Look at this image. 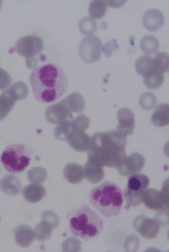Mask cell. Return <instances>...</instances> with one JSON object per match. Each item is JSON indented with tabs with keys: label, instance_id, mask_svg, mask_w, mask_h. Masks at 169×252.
Here are the masks:
<instances>
[{
	"label": "cell",
	"instance_id": "cell-41",
	"mask_svg": "<svg viewBox=\"0 0 169 252\" xmlns=\"http://www.w3.org/2000/svg\"><path fill=\"white\" fill-rule=\"evenodd\" d=\"M37 64H38V59L36 57L26 58V65H27L28 68L33 69L37 66Z\"/></svg>",
	"mask_w": 169,
	"mask_h": 252
},
{
	"label": "cell",
	"instance_id": "cell-30",
	"mask_svg": "<svg viewBox=\"0 0 169 252\" xmlns=\"http://www.w3.org/2000/svg\"><path fill=\"white\" fill-rule=\"evenodd\" d=\"M169 54L161 52L156 54L153 59V68L158 72L164 73L169 72Z\"/></svg>",
	"mask_w": 169,
	"mask_h": 252
},
{
	"label": "cell",
	"instance_id": "cell-5",
	"mask_svg": "<svg viewBox=\"0 0 169 252\" xmlns=\"http://www.w3.org/2000/svg\"><path fill=\"white\" fill-rule=\"evenodd\" d=\"M31 153V149L28 146L14 144L3 151L0 161L8 172L21 173L30 165Z\"/></svg>",
	"mask_w": 169,
	"mask_h": 252
},
{
	"label": "cell",
	"instance_id": "cell-4",
	"mask_svg": "<svg viewBox=\"0 0 169 252\" xmlns=\"http://www.w3.org/2000/svg\"><path fill=\"white\" fill-rule=\"evenodd\" d=\"M69 228L73 236L88 241L100 236L104 229V221L90 207L83 206L72 211Z\"/></svg>",
	"mask_w": 169,
	"mask_h": 252
},
{
	"label": "cell",
	"instance_id": "cell-31",
	"mask_svg": "<svg viewBox=\"0 0 169 252\" xmlns=\"http://www.w3.org/2000/svg\"><path fill=\"white\" fill-rule=\"evenodd\" d=\"M135 69L139 75L144 77L153 69V58L148 55L140 57L135 63Z\"/></svg>",
	"mask_w": 169,
	"mask_h": 252
},
{
	"label": "cell",
	"instance_id": "cell-24",
	"mask_svg": "<svg viewBox=\"0 0 169 252\" xmlns=\"http://www.w3.org/2000/svg\"><path fill=\"white\" fill-rule=\"evenodd\" d=\"M68 107L72 113H83L85 108V100L78 92H74L65 97Z\"/></svg>",
	"mask_w": 169,
	"mask_h": 252
},
{
	"label": "cell",
	"instance_id": "cell-36",
	"mask_svg": "<svg viewBox=\"0 0 169 252\" xmlns=\"http://www.w3.org/2000/svg\"><path fill=\"white\" fill-rule=\"evenodd\" d=\"M140 241L138 237L134 235L128 236L124 242V250L126 252H137L139 248Z\"/></svg>",
	"mask_w": 169,
	"mask_h": 252
},
{
	"label": "cell",
	"instance_id": "cell-23",
	"mask_svg": "<svg viewBox=\"0 0 169 252\" xmlns=\"http://www.w3.org/2000/svg\"><path fill=\"white\" fill-rule=\"evenodd\" d=\"M15 103L16 101L6 90L0 95V122L3 121L13 110Z\"/></svg>",
	"mask_w": 169,
	"mask_h": 252
},
{
	"label": "cell",
	"instance_id": "cell-25",
	"mask_svg": "<svg viewBox=\"0 0 169 252\" xmlns=\"http://www.w3.org/2000/svg\"><path fill=\"white\" fill-rule=\"evenodd\" d=\"M53 230H54V227L49 223L43 220L41 223L37 225V226L34 228V230H33V231H34V238L37 241L45 242L51 237Z\"/></svg>",
	"mask_w": 169,
	"mask_h": 252
},
{
	"label": "cell",
	"instance_id": "cell-2",
	"mask_svg": "<svg viewBox=\"0 0 169 252\" xmlns=\"http://www.w3.org/2000/svg\"><path fill=\"white\" fill-rule=\"evenodd\" d=\"M126 137L118 131L96 132L90 137L88 160L98 165L116 168L126 157Z\"/></svg>",
	"mask_w": 169,
	"mask_h": 252
},
{
	"label": "cell",
	"instance_id": "cell-22",
	"mask_svg": "<svg viewBox=\"0 0 169 252\" xmlns=\"http://www.w3.org/2000/svg\"><path fill=\"white\" fill-rule=\"evenodd\" d=\"M64 177L72 184H78L83 180V168L77 163H68L64 169Z\"/></svg>",
	"mask_w": 169,
	"mask_h": 252
},
{
	"label": "cell",
	"instance_id": "cell-42",
	"mask_svg": "<svg viewBox=\"0 0 169 252\" xmlns=\"http://www.w3.org/2000/svg\"><path fill=\"white\" fill-rule=\"evenodd\" d=\"M107 4L112 7V8H119L122 5H124V3H126L125 1L124 2H120V1H107Z\"/></svg>",
	"mask_w": 169,
	"mask_h": 252
},
{
	"label": "cell",
	"instance_id": "cell-17",
	"mask_svg": "<svg viewBox=\"0 0 169 252\" xmlns=\"http://www.w3.org/2000/svg\"><path fill=\"white\" fill-rule=\"evenodd\" d=\"M76 130L77 127L72 119H68L58 124L56 128L54 130V136L57 140L68 142Z\"/></svg>",
	"mask_w": 169,
	"mask_h": 252
},
{
	"label": "cell",
	"instance_id": "cell-6",
	"mask_svg": "<svg viewBox=\"0 0 169 252\" xmlns=\"http://www.w3.org/2000/svg\"><path fill=\"white\" fill-rule=\"evenodd\" d=\"M150 183L148 176L142 173L129 176L123 196L130 207H137L142 202V194Z\"/></svg>",
	"mask_w": 169,
	"mask_h": 252
},
{
	"label": "cell",
	"instance_id": "cell-8",
	"mask_svg": "<svg viewBox=\"0 0 169 252\" xmlns=\"http://www.w3.org/2000/svg\"><path fill=\"white\" fill-rule=\"evenodd\" d=\"M142 202L149 209L155 211L169 207V178L164 182L161 191L153 188L145 190L142 194Z\"/></svg>",
	"mask_w": 169,
	"mask_h": 252
},
{
	"label": "cell",
	"instance_id": "cell-27",
	"mask_svg": "<svg viewBox=\"0 0 169 252\" xmlns=\"http://www.w3.org/2000/svg\"><path fill=\"white\" fill-rule=\"evenodd\" d=\"M143 78H144L143 82H144L145 85L148 89H159V87H161L164 81V73L158 72L153 68Z\"/></svg>",
	"mask_w": 169,
	"mask_h": 252
},
{
	"label": "cell",
	"instance_id": "cell-37",
	"mask_svg": "<svg viewBox=\"0 0 169 252\" xmlns=\"http://www.w3.org/2000/svg\"><path fill=\"white\" fill-rule=\"evenodd\" d=\"M72 121L75 124L76 127L78 130L85 131L89 127L90 119L84 114H79L77 118L72 119Z\"/></svg>",
	"mask_w": 169,
	"mask_h": 252
},
{
	"label": "cell",
	"instance_id": "cell-10",
	"mask_svg": "<svg viewBox=\"0 0 169 252\" xmlns=\"http://www.w3.org/2000/svg\"><path fill=\"white\" fill-rule=\"evenodd\" d=\"M144 166V157L141 153H132L131 155L125 157L117 165L116 168L121 176L129 177L131 175L141 172V170H142Z\"/></svg>",
	"mask_w": 169,
	"mask_h": 252
},
{
	"label": "cell",
	"instance_id": "cell-18",
	"mask_svg": "<svg viewBox=\"0 0 169 252\" xmlns=\"http://www.w3.org/2000/svg\"><path fill=\"white\" fill-rule=\"evenodd\" d=\"M83 174L87 180L92 184L100 183L104 178V170L103 166L98 165L94 161L88 160L83 167Z\"/></svg>",
	"mask_w": 169,
	"mask_h": 252
},
{
	"label": "cell",
	"instance_id": "cell-7",
	"mask_svg": "<svg viewBox=\"0 0 169 252\" xmlns=\"http://www.w3.org/2000/svg\"><path fill=\"white\" fill-rule=\"evenodd\" d=\"M102 43L100 38L95 36H88L81 41L78 54L83 62L94 63L102 56Z\"/></svg>",
	"mask_w": 169,
	"mask_h": 252
},
{
	"label": "cell",
	"instance_id": "cell-38",
	"mask_svg": "<svg viewBox=\"0 0 169 252\" xmlns=\"http://www.w3.org/2000/svg\"><path fill=\"white\" fill-rule=\"evenodd\" d=\"M169 207H164L163 209L159 210V212L156 215V221L159 223L160 226H167L169 225Z\"/></svg>",
	"mask_w": 169,
	"mask_h": 252
},
{
	"label": "cell",
	"instance_id": "cell-32",
	"mask_svg": "<svg viewBox=\"0 0 169 252\" xmlns=\"http://www.w3.org/2000/svg\"><path fill=\"white\" fill-rule=\"evenodd\" d=\"M97 23L94 19H92L90 17H84L81 19L78 24V30L80 31L81 33L85 36H91L96 32Z\"/></svg>",
	"mask_w": 169,
	"mask_h": 252
},
{
	"label": "cell",
	"instance_id": "cell-33",
	"mask_svg": "<svg viewBox=\"0 0 169 252\" xmlns=\"http://www.w3.org/2000/svg\"><path fill=\"white\" fill-rule=\"evenodd\" d=\"M48 177L47 171L41 166H36L29 170L27 172L28 181L32 183H42Z\"/></svg>",
	"mask_w": 169,
	"mask_h": 252
},
{
	"label": "cell",
	"instance_id": "cell-35",
	"mask_svg": "<svg viewBox=\"0 0 169 252\" xmlns=\"http://www.w3.org/2000/svg\"><path fill=\"white\" fill-rule=\"evenodd\" d=\"M81 242L79 240L74 237L67 238L62 243L63 252H79L81 250Z\"/></svg>",
	"mask_w": 169,
	"mask_h": 252
},
{
	"label": "cell",
	"instance_id": "cell-28",
	"mask_svg": "<svg viewBox=\"0 0 169 252\" xmlns=\"http://www.w3.org/2000/svg\"><path fill=\"white\" fill-rule=\"evenodd\" d=\"M6 91L14 97L16 102L25 99L29 94L27 85L24 82H17L8 89H6Z\"/></svg>",
	"mask_w": 169,
	"mask_h": 252
},
{
	"label": "cell",
	"instance_id": "cell-43",
	"mask_svg": "<svg viewBox=\"0 0 169 252\" xmlns=\"http://www.w3.org/2000/svg\"><path fill=\"white\" fill-rule=\"evenodd\" d=\"M2 4H3L2 1H0V9H1V8H2Z\"/></svg>",
	"mask_w": 169,
	"mask_h": 252
},
{
	"label": "cell",
	"instance_id": "cell-19",
	"mask_svg": "<svg viewBox=\"0 0 169 252\" xmlns=\"http://www.w3.org/2000/svg\"><path fill=\"white\" fill-rule=\"evenodd\" d=\"M14 238L19 247H27L32 244L34 239V231L29 225H20L14 230Z\"/></svg>",
	"mask_w": 169,
	"mask_h": 252
},
{
	"label": "cell",
	"instance_id": "cell-20",
	"mask_svg": "<svg viewBox=\"0 0 169 252\" xmlns=\"http://www.w3.org/2000/svg\"><path fill=\"white\" fill-rule=\"evenodd\" d=\"M151 122L157 127H164L169 125V106L166 103L156 106L154 112L151 116Z\"/></svg>",
	"mask_w": 169,
	"mask_h": 252
},
{
	"label": "cell",
	"instance_id": "cell-14",
	"mask_svg": "<svg viewBox=\"0 0 169 252\" xmlns=\"http://www.w3.org/2000/svg\"><path fill=\"white\" fill-rule=\"evenodd\" d=\"M47 191L41 183H32L23 189L24 199L30 203H37L46 196Z\"/></svg>",
	"mask_w": 169,
	"mask_h": 252
},
{
	"label": "cell",
	"instance_id": "cell-26",
	"mask_svg": "<svg viewBox=\"0 0 169 252\" xmlns=\"http://www.w3.org/2000/svg\"><path fill=\"white\" fill-rule=\"evenodd\" d=\"M107 1H101V0H94L92 1L89 7V14L90 18L94 19H102L104 17L107 10Z\"/></svg>",
	"mask_w": 169,
	"mask_h": 252
},
{
	"label": "cell",
	"instance_id": "cell-29",
	"mask_svg": "<svg viewBox=\"0 0 169 252\" xmlns=\"http://www.w3.org/2000/svg\"><path fill=\"white\" fill-rule=\"evenodd\" d=\"M140 47L144 54L150 55L157 53L159 48V42L155 37L148 35L142 38L140 43Z\"/></svg>",
	"mask_w": 169,
	"mask_h": 252
},
{
	"label": "cell",
	"instance_id": "cell-16",
	"mask_svg": "<svg viewBox=\"0 0 169 252\" xmlns=\"http://www.w3.org/2000/svg\"><path fill=\"white\" fill-rule=\"evenodd\" d=\"M0 190L9 196H17L21 192V183L15 175H6L0 180Z\"/></svg>",
	"mask_w": 169,
	"mask_h": 252
},
{
	"label": "cell",
	"instance_id": "cell-1",
	"mask_svg": "<svg viewBox=\"0 0 169 252\" xmlns=\"http://www.w3.org/2000/svg\"><path fill=\"white\" fill-rule=\"evenodd\" d=\"M33 94L41 103H49L59 99L68 89L65 71L54 63L35 68L30 75Z\"/></svg>",
	"mask_w": 169,
	"mask_h": 252
},
{
	"label": "cell",
	"instance_id": "cell-39",
	"mask_svg": "<svg viewBox=\"0 0 169 252\" xmlns=\"http://www.w3.org/2000/svg\"><path fill=\"white\" fill-rule=\"evenodd\" d=\"M42 220L49 223L54 228L58 227L59 224V218L53 211H45L42 214Z\"/></svg>",
	"mask_w": 169,
	"mask_h": 252
},
{
	"label": "cell",
	"instance_id": "cell-3",
	"mask_svg": "<svg viewBox=\"0 0 169 252\" xmlns=\"http://www.w3.org/2000/svg\"><path fill=\"white\" fill-rule=\"evenodd\" d=\"M92 206L106 218H113L120 213L123 207V191L116 183L105 182L92 189L89 196Z\"/></svg>",
	"mask_w": 169,
	"mask_h": 252
},
{
	"label": "cell",
	"instance_id": "cell-11",
	"mask_svg": "<svg viewBox=\"0 0 169 252\" xmlns=\"http://www.w3.org/2000/svg\"><path fill=\"white\" fill-rule=\"evenodd\" d=\"M133 225L137 233L148 240L155 238L160 229V225L154 218H149L143 215L135 218Z\"/></svg>",
	"mask_w": 169,
	"mask_h": 252
},
{
	"label": "cell",
	"instance_id": "cell-44",
	"mask_svg": "<svg viewBox=\"0 0 169 252\" xmlns=\"http://www.w3.org/2000/svg\"><path fill=\"white\" fill-rule=\"evenodd\" d=\"M0 171H1V168H0Z\"/></svg>",
	"mask_w": 169,
	"mask_h": 252
},
{
	"label": "cell",
	"instance_id": "cell-12",
	"mask_svg": "<svg viewBox=\"0 0 169 252\" xmlns=\"http://www.w3.org/2000/svg\"><path fill=\"white\" fill-rule=\"evenodd\" d=\"M45 118L46 120L52 124H59L65 120L73 119L72 112L65 98L56 104L49 106L46 109Z\"/></svg>",
	"mask_w": 169,
	"mask_h": 252
},
{
	"label": "cell",
	"instance_id": "cell-13",
	"mask_svg": "<svg viewBox=\"0 0 169 252\" xmlns=\"http://www.w3.org/2000/svg\"><path fill=\"white\" fill-rule=\"evenodd\" d=\"M117 119L118 121L117 131L120 134L124 137L133 134L135 128V118L130 109L126 107L119 109L117 113Z\"/></svg>",
	"mask_w": 169,
	"mask_h": 252
},
{
	"label": "cell",
	"instance_id": "cell-34",
	"mask_svg": "<svg viewBox=\"0 0 169 252\" xmlns=\"http://www.w3.org/2000/svg\"><path fill=\"white\" fill-rule=\"evenodd\" d=\"M139 104L144 110L154 109L157 104V98L152 93H145L140 97Z\"/></svg>",
	"mask_w": 169,
	"mask_h": 252
},
{
	"label": "cell",
	"instance_id": "cell-21",
	"mask_svg": "<svg viewBox=\"0 0 169 252\" xmlns=\"http://www.w3.org/2000/svg\"><path fill=\"white\" fill-rule=\"evenodd\" d=\"M68 143L77 152H88L90 147V137L85 131L77 129Z\"/></svg>",
	"mask_w": 169,
	"mask_h": 252
},
{
	"label": "cell",
	"instance_id": "cell-9",
	"mask_svg": "<svg viewBox=\"0 0 169 252\" xmlns=\"http://www.w3.org/2000/svg\"><path fill=\"white\" fill-rule=\"evenodd\" d=\"M43 41L37 35H30L19 38L15 44V51L22 57H36L43 50Z\"/></svg>",
	"mask_w": 169,
	"mask_h": 252
},
{
	"label": "cell",
	"instance_id": "cell-40",
	"mask_svg": "<svg viewBox=\"0 0 169 252\" xmlns=\"http://www.w3.org/2000/svg\"><path fill=\"white\" fill-rule=\"evenodd\" d=\"M12 78L5 70L0 68V90H4L10 87Z\"/></svg>",
	"mask_w": 169,
	"mask_h": 252
},
{
	"label": "cell",
	"instance_id": "cell-15",
	"mask_svg": "<svg viewBox=\"0 0 169 252\" xmlns=\"http://www.w3.org/2000/svg\"><path fill=\"white\" fill-rule=\"evenodd\" d=\"M164 17L161 12L157 9L147 11L143 15L142 25L146 30L157 31L164 25Z\"/></svg>",
	"mask_w": 169,
	"mask_h": 252
}]
</instances>
